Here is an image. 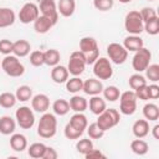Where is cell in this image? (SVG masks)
I'll list each match as a JSON object with an SVG mask.
<instances>
[{"instance_id":"obj_1","label":"cell","mask_w":159,"mask_h":159,"mask_svg":"<svg viewBox=\"0 0 159 159\" xmlns=\"http://www.w3.org/2000/svg\"><path fill=\"white\" fill-rule=\"evenodd\" d=\"M56 132H57V119L55 114L45 112L40 118V122L37 125V134L41 138L50 139L55 137Z\"/></svg>"},{"instance_id":"obj_11","label":"cell","mask_w":159,"mask_h":159,"mask_svg":"<svg viewBox=\"0 0 159 159\" xmlns=\"http://www.w3.org/2000/svg\"><path fill=\"white\" fill-rule=\"evenodd\" d=\"M107 55L109 60L116 65H122L128 58V51L124 48L123 45L117 42H112L107 46Z\"/></svg>"},{"instance_id":"obj_53","label":"cell","mask_w":159,"mask_h":159,"mask_svg":"<svg viewBox=\"0 0 159 159\" xmlns=\"http://www.w3.org/2000/svg\"><path fill=\"white\" fill-rule=\"evenodd\" d=\"M36 1H37V2H40V1H41V0H36Z\"/></svg>"},{"instance_id":"obj_13","label":"cell","mask_w":159,"mask_h":159,"mask_svg":"<svg viewBox=\"0 0 159 159\" xmlns=\"http://www.w3.org/2000/svg\"><path fill=\"white\" fill-rule=\"evenodd\" d=\"M39 10H40L41 15L48 17L53 22V25L57 24L58 11H57V5H56L55 0H41L39 2Z\"/></svg>"},{"instance_id":"obj_27","label":"cell","mask_w":159,"mask_h":159,"mask_svg":"<svg viewBox=\"0 0 159 159\" xmlns=\"http://www.w3.org/2000/svg\"><path fill=\"white\" fill-rule=\"evenodd\" d=\"M70 108L75 112H84L88 107V102L84 97H81V96H72L70 98Z\"/></svg>"},{"instance_id":"obj_12","label":"cell","mask_w":159,"mask_h":159,"mask_svg":"<svg viewBox=\"0 0 159 159\" xmlns=\"http://www.w3.org/2000/svg\"><path fill=\"white\" fill-rule=\"evenodd\" d=\"M40 15L39 6L34 2H26L22 5V7L19 11V20L22 24H30L34 22Z\"/></svg>"},{"instance_id":"obj_16","label":"cell","mask_w":159,"mask_h":159,"mask_svg":"<svg viewBox=\"0 0 159 159\" xmlns=\"http://www.w3.org/2000/svg\"><path fill=\"white\" fill-rule=\"evenodd\" d=\"M123 46L128 52L129 51L135 52L142 47H144V43H143V40L139 37V35H129L123 40Z\"/></svg>"},{"instance_id":"obj_20","label":"cell","mask_w":159,"mask_h":159,"mask_svg":"<svg viewBox=\"0 0 159 159\" xmlns=\"http://www.w3.org/2000/svg\"><path fill=\"white\" fill-rule=\"evenodd\" d=\"M75 10H76V1L75 0H60L57 4V11L63 17L72 16Z\"/></svg>"},{"instance_id":"obj_29","label":"cell","mask_w":159,"mask_h":159,"mask_svg":"<svg viewBox=\"0 0 159 159\" xmlns=\"http://www.w3.org/2000/svg\"><path fill=\"white\" fill-rule=\"evenodd\" d=\"M60 60H61V55L55 48H50V50L43 52V63L47 65V66L53 67V66L58 65Z\"/></svg>"},{"instance_id":"obj_54","label":"cell","mask_w":159,"mask_h":159,"mask_svg":"<svg viewBox=\"0 0 159 159\" xmlns=\"http://www.w3.org/2000/svg\"><path fill=\"white\" fill-rule=\"evenodd\" d=\"M148 1H154V0H148Z\"/></svg>"},{"instance_id":"obj_52","label":"cell","mask_w":159,"mask_h":159,"mask_svg":"<svg viewBox=\"0 0 159 159\" xmlns=\"http://www.w3.org/2000/svg\"><path fill=\"white\" fill-rule=\"evenodd\" d=\"M120 4H128V2H130L132 0H118Z\"/></svg>"},{"instance_id":"obj_46","label":"cell","mask_w":159,"mask_h":159,"mask_svg":"<svg viewBox=\"0 0 159 159\" xmlns=\"http://www.w3.org/2000/svg\"><path fill=\"white\" fill-rule=\"evenodd\" d=\"M12 45L14 42L7 40V39H2L0 40V52L2 55H11L12 53Z\"/></svg>"},{"instance_id":"obj_30","label":"cell","mask_w":159,"mask_h":159,"mask_svg":"<svg viewBox=\"0 0 159 159\" xmlns=\"http://www.w3.org/2000/svg\"><path fill=\"white\" fill-rule=\"evenodd\" d=\"M130 149H132V152H133L134 154H137V155H144V154L148 153L149 145H148V143H147L145 140H143L142 138H137V139L132 140V143H130Z\"/></svg>"},{"instance_id":"obj_15","label":"cell","mask_w":159,"mask_h":159,"mask_svg":"<svg viewBox=\"0 0 159 159\" xmlns=\"http://www.w3.org/2000/svg\"><path fill=\"white\" fill-rule=\"evenodd\" d=\"M31 107L37 113H45L50 108V98L43 93H39L31 98Z\"/></svg>"},{"instance_id":"obj_3","label":"cell","mask_w":159,"mask_h":159,"mask_svg":"<svg viewBox=\"0 0 159 159\" xmlns=\"http://www.w3.org/2000/svg\"><path fill=\"white\" fill-rule=\"evenodd\" d=\"M119 120H120V116L117 109L106 108L101 114H98L96 123L103 132H107L108 129H112L113 127H116L119 123Z\"/></svg>"},{"instance_id":"obj_45","label":"cell","mask_w":159,"mask_h":159,"mask_svg":"<svg viewBox=\"0 0 159 159\" xmlns=\"http://www.w3.org/2000/svg\"><path fill=\"white\" fill-rule=\"evenodd\" d=\"M139 14H140V16H142L143 22H147V21H149V20H152V19H154V17L158 16V15H157V11H155L153 7H143V9L139 11Z\"/></svg>"},{"instance_id":"obj_49","label":"cell","mask_w":159,"mask_h":159,"mask_svg":"<svg viewBox=\"0 0 159 159\" xmlns=\"http://www.w3.org/2000/svg\"><path fill=\"white\" fill-rule=\"evenodd\" d=\"M84 157H86V159H93V158H97V159H99V158H106V155L101 152V150H98V149H91L87 154H84Z\"/></svg>"},{"instance_id":"obj_28","label":"cell","mask_w":159,"mask_h":159,"mask_svg":"<svg viewBox=\"0 0 159 159\" xmlns=\"http://www.w3.org/2000/svg\"><path fill=\"white\" fill-rule=\"evenodd\" d=\"M143 116L147 120L155 122L159 119V107L155 103H147L143 107Z\"/></svg>"},{"instance_id":"obj_7","label":"cell","mask_w":159,"mask_h":159,"mask_svg":"<svg viewBox=\"0 0 159 159\" xmlns=\"http://www.w3.org/2000/svg\"><path fill=\"white\" fill-rule=\"evenodd\" d=\"M150 60H152V52L148 48L142 47L140 50L134 52V56L132 58V67L135 72L140 73L145 71V68L150 65Z\"/></svg>"},{"instance_id":"obj_2","label":"cell","mask_w":159,"mask_h":159,"mask_svg":"<svg viewBox=\"0 0 159 159\" xmlns=\"http://www.w3.org/2000/svg\"><path fill=\"white\" fill-rule=\"evenodd\" d=\"M80 51L84 55L87 65H93V62L99 57L97 41L91 36H84L80 40Z\"/></svg>"},{"instance_id":"obj_34","label":"cell","mask_w":159,"mask_h":159,"mask_svg":"<svg viewBox=\"0 0 159 159\" xmlns=\"http://www.w3.org/2000/svg\"><path fill=\"white\" fill-rule=\"evenodd\" d=\"M17 99H16V96L11 92H4L0 94V106L2 108H12L15 104H16Z\"/></svg>"},{"instance_id":"obj_51","label":"cell","mask_w":159,"mask_h":159,"mask_svg":"<svg viewBox=\"0 0 159 159\" xmlns=\"http://www.w3.org/2000/svg\"><path fill=\"white\" fill-rule=\"evenodd\" d=\"M152 134H153L154 139L159 140V124H155V125L152 128Z\"/></svg>"},{"instance_id":"obj_36","label":"cell","mask_w":159,"mask_h":159,"mask_svg":"<svg viewBox=\"0 0 159 159\" xmlns=\"http://www.w3.org/2000/svg\"><path fill=\"white\" fill-rule=\"evenodd\" d=\"M102 93H103L104 99H107L109 102H116L119 98V96H120V92H119V89L116 86H107V87H104Z\"/></svg>"},{"instance_id":"obj_48","label":"cell","mask_w":159,"mask_h":159,"mask_svg":"<svg viewBox=\"0 0 159 159\" xmlns=\"http://www.w3.org/2000/svg\"><path fill=\"white\" fill-rule=\"evenodd\" d=\"M148 93H149V99H157L159 97V86L153 83L148 86Z\"/></svg>"},{"instance_id":"obj_19","label":"cell","mask_w":159,"mask_h":159,"mask_svg":"<svg viewBox=\"0 0 159 159\" xmlns=\"http://www.w3.org/2000/svg\"><path fill=\"white\" fill-rule=\"evenodd\" d=\"M10 147L15 152H24L27 148V139L24 134L12 133L10 137Z\"/></svg>"},{"instance_id":"obj_14","label":"cell","mask_w":159,"mask_h":159,"mask_svg":"<svg viewBox=\"0 0 159 159\" xmlns=\"http://www.w3.org/2000/svg\"><path fill=\"white\" fill-rule=\"evenodd\" d=\"M103 83L98 78H88L83 82L82 91L88 96H98L103 91Z\"/></svg>"},{"instance_id":"obj_31","label":"cell","mask_w":159,"mask_h":159,"mask_svg":"<svg viewBox=\"0 0 159 159\" xmlns=\"http://www.w3.org/2000/svg\"><path fill=\"white\" fill-rule=\"evenodd\" d=\"M52 109H53V113L57 116H66L71 108H70V103L66 99L60 98L52 103Z\"/></svg>"},{"instance_id":"obj_21","label":"cell","mask_w":159,"mask_h":159,"mask_svg":"<svg viewBox=\"0 0 159 159\" xmlns=\"http://www.w3.org/2000/svg\"><path fill=\"white\" fill-rule=\"evenodd\" d=\"M52 26H53V22L43 15H39V17L34 21V29L37 34H46L51 30Z\"/></svg>"},{"instance_id":"obj_4","label":"cell","mask_w":159,"mask_h":159,"mask_svg":"<svg viewBox=\"0 0 159 159\" xmlns=\"http://www.w3.org/2000/svg\"><path fill=\"white\" fill-rule=\"evenodd\" d=\"M1 68L10 77H20L25 72L24 65L15 55H6L1 61Z\"/></svg>"},{"instance_id":"obj_42","label":"cell","mask_w":159,"mask_h":159,"mask_svg":"<svg viewBox=\"0 0 159 159\" xmlns=\"http://www.w3.org/2000/svg\"><path fill=\"white\" fill-rule=\"evenodd\" d=\"M30 63L32 66H35V67H40V66L45 65L43 63V52L39 51V50L32 51L30 53Z\"/></svg>"},{"instance_id":"obj_32","label":"cell","mask_w":159,"mask_h":159,"mask_svg":"<svg viewBox=\"0 0 159 159\" xmlns=\"http://www.w3.org/2000/svg\"><path fill=\"white\" fill-rule=\"evenodd\" d=\"M65 83H66V89L70 93H77L82 91V87H83V81L78 76H73L72 78L67 80Z\"/></svg>"},{"instance_id":"obj_37","label":"cell","mask_w":159,"mask_h":159,"mask_svg":"<svg viewBox=\"0 0 159 159\" xmlns=\"http://www.w3.org/2000/svg\"><path fill=\"white\" fill-rule=\"evenodd\" d=\"M128 83H129V87L134 91V89H137V88H139L142 86H145L147 84V80H145L144 76H142L140 73L137 72V73H134V75H132L129 77Z\"/></svg>"},{"instance_id":"obj_40","label":"cell","mask_w":159,"mask_h":159,"mask_svg":"<svg viewBox=\"0 0 159 159\" xmlns=\"http://www.w3.org/2000/svg\"><path fill=\"white\" fill-rule=\"evenodd\" d=\"M145 76L149 81H152L153 83L159 81V65L157 63H152L145 68Z\"/></svg>"},{"instance_id":"obj_25","label":"cell","mask_w":159,"mask_h":159,"mask_svg":"<svg viewBox=\"0 0 159 159\" xmlns=\"http://www.w3.org/2000/svg\"><path fill=\"white\" fill-rule=\"evenodd\" d=\"M73 128H76L77 130L80 132H84V129L87 128L88 125V120H87V117L83 114V112H76L71 118H70V122H68Z\"/></svg>"},{"instance_id":"obj_26","label":"cell","mask_w":159,"mask_h":159,"mask_svg":"<svg viewBox=\"0 0 159 159\" xmlns=\"http://www.w3.org/2000/svg\"><path fill=\"white\" fill-rule=\"evenodd\" d=\"M16 122L10 116H2L0 118V133L4 135H10L15 132Z\"/></svg>"},{"instance_id":"obj_6","label":"cell","mask_w":159,"mask_h":159,"mask_svg":"<svg viewBox=\"0 0 159 159\" xmlns=\"http://www.w3.org/2000/svg\"><path fill=\"white\" fill-rule=\"evenodd\" d=\"M119 112L124 116H132L137 111V96L134 91H125L119 96Z\"/></svg>"},{"instance_id":"obj_39","label":"cell","mask_w":159,"mask_h":159,"mask_svg":"<svg viewBox=\"0 0 159 159\" xmlns=\"http://www.w3.org/2000/svg\"><path fill=\"white\" fill-rule=\"evenodd\" d=\"M144 30L152 35V36H155L159 34V17H154L147 22H144Z\"/></svg>"},{"instance_id":"obj_41","label":"cell","mask_w":159,"mask_h":159,"mask_svg":"<svg viewBox=\"0 0 159 159\" xmlns=\"http://www.w3.org/2000/svg\"><path fill=\"white\" fill-rule=\"evenodd\" d=\"M87 134L91 139H101L104 135V132L97 125V123H91L89 125H87Z\"/></svg>"},{"instance_id":"obj_33","label":"cell","mask_w":159,"mask_h":159,"mask_svg":"<svg viewBox=\"0 0 159 159\" xmlns=\"http://www.w3.org/2000/svg\"><path fill=\"white\" fill-rule=\"evenodd\" d=\"M45 149H46V145L43 143H32L29 147L27 153L34 159H42L43 153H45Z\"/></svg>"},{"instance_id":"obj_44","label":"cell","mask_w":159,"mask_h":159,"mask_svg":"<svg viewBox=\"0 0 159 159\" xmlns=\"http://www.w3.org/2000/svg\"><path fill=\"white\" fill-rule=\"evenodd\" d=\"M114 0H93V6L99 11H108L113 7Z\"/></svg>"},{"instance_id":"obj_55","label":"cell","mask_w":159,"mask_h":159,"mask_svg":"<svg viewBox=\"0 0 159 159\" xmlns=\"http://www.w3.org/2000/svg\"><path fill=\"white\" fill-rule=\"evenodd\" d=\"M0 67H1V62H0Z\"/></svg>"},{"instance_id":"obj_23","label":"cell","mask_w":159,"mask_h":159,"mask_svg":"<svg viewBox=\"0 0 159 159\" xmlns=\"http://www.w3.org/2000/svg\"><path fill=\"white\" fill-rule=\"evenodd\" d=\"M30 50H31V45L26 40H17L12 45V53L16 57H25V56H27L30 53Z\"/></svg>"},{"instance_id":"obj_17","label":"cell","mask_w":159,"mask_h":159,"mask_svg":"<svg viewBox=\"0 0 159 159\" xmlns=\"http://www.w3.org/2000/svg\"><path fill=\"white\" fill-rule=\"evenodd\" d=\"M16 20V15L10 7H0V29L11 26Z\"/></svg>"},{"instance_id":"obj_24","label":"cell","mask_w":159,"mask_h":159,"mask_svg":"<svg viewBox=\"0 0 159 159\" xmlns=\"http://www.w3.org/2000/svg\"><path fill=\"white\" fill-rule=\"evenodd\" d=\"M88 106H89V111L93 114H96V116L101 114L107 108L106 101L102 97H99V94L98 96H91L89 102H88Z\"/></svg>"},{"instance_id":"obj_35","label":"cell","mask_w":159,"mask_h":159,"mask_svg":"<svg viewBox=\"0 0 159 159\" xmlns=\"http://www.w3.org/2000/svg\"><path fill=\"white\" fill-rule=\"evenodd\" d=\"M16 99L20 101V102H26V101H30L32 98V89L30 86H20L17 89H16Z\"/></svg>"},{"instance_id":"obj_5","label":"cell","mask_w":159,"mask_h":159,"mask_svg":"<svg viewBox=\"0 0 159 159\" xmlns=\"http://www.w3.org/2000/svg\"><path fill=\"white\" fill-rule=\"evenodd\" d=\"M124 29L130 35H140L144 31V22L142 20L139 11L132 10L125 15Z\"/></svg>"},{"instance_id":"obj_18","label":"cell","mask_w":159,"mask_h":159,"mask_svg":"<svg viewBox=\"0 0 159 159\" xmlns=\"http://www.w3.org/2000/svg\"><path fill=\"white\" fill-rule=\"evenodd\" d=\"M68 70L62 65H56L51 70V78L55 83H65L68 80Z\"/></svg>"},{"instance_id":"obj_38","label":"cell","mask_w":159,"mask_h":159,"mask_svg":"<svg viewBox=\"0 0 159 159\" xmlns=\"http://www.w3.org/2000/svg\"><path fill=\"white\" fill-rule=\"evenodd\" d=\"M76 149H77V152L80 153V154H87L91 149H93V143H92V140L89 139V138H82V139H80L78 142H77V144H76Z\"/></svg>"},{"instance_id":"obj_9","label":"cell","mask_w":159,"mask_h":159,"mask_svg":"<svg viewBox=\"0 0 159 159\" xmlns=\"http://www.w3.org/2000/svg\"><path fill=\"white\" fill-rule=\"evenodd\" d=\"M86 58L84 55L78 50L71 53L70 60H68V65H67V70L68 73H71L72 76H80L84 68H86Z\"/></svg>"},{"instance_id":"obj_43","label":"cell","mask_w":159,"mask_h":159,"mask_svg":"<svg viewBox=\"0 0 159 159\" xmlns=\"http://www.w3.org/2000/svg\"><path fill=\"white\" fill-rule=\"evenodd\" d=\"M63 134H65V137H66L67 139H78V138L83 134V132L77 130V129L73 128L70 123H67L66 127H65V129H63Z\"/></svg>"},{"instance_id":"obj_47","label":"cell","mask_w":159,"mask_h":159,"mask_svg":"<svg viewBox=\"0 0 159 159\" xmlns=\"http://www.w3.org/2000/svg\"><path fill=\"white\" fill-rule=\"evenodd\" d=\"M134 93H135V96H137V99H140V101H148V99H149L148 84L142 86V87L134 89Z\"/></svg>"},{"instance_id":"obj_10","label":"cell","mask_w":159,"mask_h":159,"mask_svg":"<svg viewBox=\"0 0 159 159\" xmlns=\"http://www.w3.org/2000/svg\"><path fill=\"white\" fill-rule=\"evenodd\" d=\"M15 119H16V123L22 129H30L35 124V114L32 109H30V107L27 106H22L16 109Z\"/></svg>"},{"instance_id":"obj_8","label":"cell","mask_w":159,"mask_h":159,"mask_svg":"<svg viewBox=\"0 0 159 159\" xmlns=\"http://www.w3.org/2000/svg\"><path fill=\"white\" fill-rule=\"evenodd\" d=\"M93 73L98 80H109L113 76L111 61L106 57H98L93 62Z\"/></svg>"},{"instance_id":"obj_22","label":"cell","mask_w":159,"mask_h":159,"mask_svg":"<svg viewBox=\"0 0 159 159\" xmlns=\"http://www.w3.org/2000/svg\"><path fill=\"white\" fill-rule=\"evenodd\" d=\"M132 132L137 138H144L149 134V122L147 119H138L133 123Z\"/></svg>"},{"instance_id":"obj_50","label":"cell","mask_w":159,"mask_h":159,"mask_svg":"<svg viewBox=\"0 0 159 159\" xmlns=\"http://www.w3.org/2000/svg\"><path fill=\"white\" fill-rule=\"evenodd\" d=\"M57 157H58V154H57V152L52 147H46L42 159H56Z\"/></svg>"}]
</instances>
